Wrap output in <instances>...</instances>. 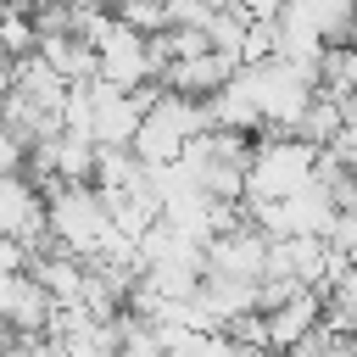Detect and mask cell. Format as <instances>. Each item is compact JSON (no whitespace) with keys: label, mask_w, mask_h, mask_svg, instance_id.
Masks as SVG:
<instances>
[{"label":"cell","mask_w":357,"mask_h":357,"mask_svg":"<svg viewBox=\"0 0 357 357\" xmlns=\"http://www.w3.org/2000/svg\"><path fill=\"white\" fill-rule=\"evenodd\" d=\"M329 151H335V156H340V162H346V167L357 173V123H346V134H340V139H335Z\"/></svg>","instance_id":"8992f818"},{"label":"cell","mask_w":357,"mask_h":357,"mask_svg":"<svg viewBox=\"0 0 357 357\" xmlns=\"http://www.w3.org/2000/svg\"><path fill=\"white\" fill-rule=\"evenodd\" d=\"M0 318L11 335H28V340H50V324H56V296L33 279V273H17L0 284Z\"/></svg>","instance_id":"3957f363"},{"label":"cell","mask_w":357,"mask_h":357,"mask_svg":"<svg viewBox=\"0 0 357 357\" xmlns=\"http://www.w3.org/2000/svg\"><path fill=\"white\" fill-rule=\"evenodd\" d=\"M89 100H95V145H112V151H134L139 139V123H145V106L112 84H89Z\"/></svg>","instance_id":"277c9868"},{"label":"cell","mask_w":357,"mask_h":357,"mask_svg":"<svg viewBox=\"0 0 357 357\" xmlns=\"http://www.w3.org/2000/svg\"><path fill=\"white\" fill-rule=\"evenodd\" d=\"M95 50H100V84H112L123 95L156 84L151 78V39L134 33V28H123L117 17H106V28L95 33Z\"/></svg>","instance_id":"7a4b0ae2"},{"label":"cell","mask_w":357,"mask_h":357,"mask_svg":"<svg viewBox=\"0 0 357 357\" xmlns=\"http://www.w3.org/2000/svg\"><path fill=\"white\" fill-rule=\"evenodd\" d=\"M50 234H56L61 251L95 262V257L112 245V234H117L112 201H106L95 184H67V190H56V195H50Z\"/></svg>","instance_id":"6da1fadb"},{"label":"cell","mask_w":357,"mask_h":357,"mask_svg":"<svg viewBox=\"0 0 357 357\" xmlns=\"http://www.w3.org/2000/svg\"><path fill=\"white\" fill-rule=\"evenodd\" d=\"M112 17L123 22V28H134V33H167V6H145V0H123V6H112Z\"/></svg>","instance_id":"5b68a950"}]
</instances>
